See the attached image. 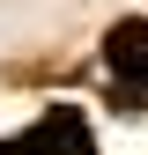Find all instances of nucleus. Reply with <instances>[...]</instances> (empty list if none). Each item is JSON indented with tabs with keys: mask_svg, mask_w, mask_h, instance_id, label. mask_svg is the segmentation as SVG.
Wrapping results in <instances>:
<instances>
[{
	"mask_svg": "<svg viewBox=\"0 0 148 155\" xmlns=\"http://www.w3.org/2000/svg\"><path fill=\"white\" fill-rule=\"evenodd\" d=\"M0 155H89V126H82V111H52L30 133L0 140Z\"/></svg>",
	"mask_w": 148,
	"mask_h": 155,
	"instance_id": "obj_1",
	"label": "nucleus"
},
{
	"mask_svg": "<svg viewBox=\"0 0 148 155\" xmlns=\"http://www.w3.org/2000/svg\"><path fill=\"white\" fill-rule=\"evenodd\" d=\"M104 67H111V81L148 89V22H141V15H133V22H111V37H104Z\"/></svg>",
	"mask_w": 148,
	"mask_h": 155,
	"instance_id": "obj_2",
	"label": "nucleus"
}]
</instances>
